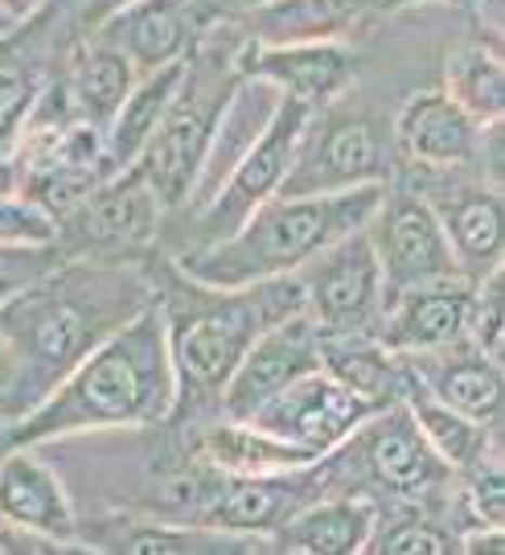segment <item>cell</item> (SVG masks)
Wrapping results in <instances>:
<instances>
[{
	"label": "cell",
	"mask_w": 505,
	"mask_h": 555,
	"mask_svg": "<svg viewBox=\"0 0 505 555\" xmlns=\"http://www.w3.org/2000/svg\"><path fill=\"white\" fill-rule=\"evenodd\" d=\"M444 91L481 128H497L505 116V62L497 54V46H485V41L461 46L448 59Z\"/></svg>",
	"instance_id": "cell-29"
},
{
	"label": "cell",
	"mask_w": 505,
	"mask_h": 555,
	"mask_svg": "<svg viewBox=\"0 0 505 555\" xmlns=\"http://www.w3.org/2000/svg\"><path fill=\"white\" fill-rule=\"evenodd\" d=\"M383 522L370 498H316L280 527L272 543L292 555H358L370 547L374 527Z\"/></svg>",
	"instance_id": "cell-21"
},
{
	"label": "cell",
	"mask_w": 505,
	"mask_h": 555,
	"mask_svg": "<svg viewBox=\"0 0 505 555\" xmlns=\"http://www.w3.org/2000/svg\"><path fill=\"white\" fill-rule=\"evenodd\" d=\"M481 124L444 87L411 95L394 116V149L424 169H461L481 153Z\"/></svg>",
	"instance_id": "cell-17"
},
{
	"label": "cell",
	"mask_w": 505,
	"mask_h": 555,
	"mask_svg": "<svg viewBox=\"0 0 505 555\" xmlns=\"http://www.w3.org/2000/svg\"><path fill=\"white\" fill-rule=\"evenodd\" d=\"M305 288V313L325 334H374L383 321L387 288H383V263L370 238V222L350 235L329 243L325 251L296 268Z\"/></svg>",
	"instance_id": "cell-6"
},
{
	"label": "cell",
	"mask_w": 505,
	"mask_h": 555,
	"mask_svg": "<svg viewBox=\"0 0 505 555\" xmlns=\"http://www.w3.org/2000/svg\"><path fill=\"white\" fill-rule=\"evenodd\" d=\"M465 486H461V515L468 527H505V474L497 461H481L465 469Z\"/></svg>",
	"instance_id": "cell-32"
},
{
	"label": "cell",
	"mask_w": 505,
	"mask_h": 555,
	"mask_svg": "<svg viewBox=\"0 0 505 555\" xmlns=\"http://www.w3.org/2000/svg\"><path fill=\"white\" fill-rule=\"evenodd\" d=\"M346 453L362 461V469L378 490H387L390 498H403V502H424L452 481V469L419 433V424L411 420L403 399H390L383 408H374L346 440Z\"/></svg>",
	"instance_id": "cell-10"
},
{
	"label": "cell",
	"mask_w": 505,
	"mask_h": 555,
	"mask_svg": "<svg viewBox=\"0 0 505 555\" xmlns=\"http://www.w3.org/2000/svg\"><path fill=\"white\" fill-rule=\"evenodd\" d=\"M407 375L436 396L440 403H448L452 412L477 420L493 428L502 420L505 408V375L502 362L489 358L485 350H477L472 341H452L444 350H428V354L403 358Z\"/></svg>",
	"instance_id": "cell-16"
},
{
	"label": "cell",
	"mask_w": 505,
	"mask_h": 555,
	"mask_svg": "<svg viewBox=\"0 0 505 555\" xmlns=\"http://www.w3.org/2000/svg\"><path fill=\"white\" fill-rule=\"evenodd\" d=\"M309 371H321V325L300 309L255 337L218 396V412L226 420H251L268 399Z\"/></svg>",
	"instance_id": "cell-12"
},
{
	"label": "cell",
	"mask_w": 505,
	"mask_h": 555,
	"mask_svg": "<svg viewBox=\"0 0 505 555\" xmlns=\"http://www.w3.org/2000/svg\"><path fill=\"white\" fill-rule=\"evenodd\" d=\"M234 70L272 82L280 95L309 107L337 103L358 79V59L341 41H255L234 50Z\"/></svg>",
	"instance_id": "cell-13"
},
{
	"label": "cell",
	"mask_w": 505,
	"mask_h": 555,
	"mask_svg": "<svg viewBox=\"0 0 505 555\" xmlns=\"http://www.w3.org/2000/svg\"><path fill=\"white\" fill-rule=\"evenodd\" d=\"M387 185H353L333 194H275L234 235L202 243L177 259V272L202 288H243L292 276L316 251L374 219Z\"/></svg>",
	"instance_id": "cell-3"
},
{
	"label": "cell",
	"mask_w": 505,
	"mask_h": 555,
	"mask_svg": "<svg viewBox=\"0 0 505 555\" xmlns=\"http://www.w3.org/2000/svg\"><path fill=\"white\" fill-rule=\"evenodd\" d=\"M62 227L25 194H0V243L9 247H59Z\"/></svg>",
	"instance_id": "cell-33"
},
{
	"label": "cell",
	"mask_w": 505,
	"mask_h": 555,
	"mask_svg": "<svg viewBox=\"0 0 505 555\" xmlns=\"http://www.w3.org/2000/svg\"><path fill=\"white\" fill-rule=\"evenodd\" d=\"M468 341L489 358L502 362L505 350V288L502 272L472 284V309H468Z\"/></svg>",
	"instance_id": "cell-34"
},
{
	"label": "cell",
	"mask_w": 505,
	"mask_h": 555,
	"mask_svg": "<svg viewBox=\"0 0 505 555\" xmlns=\"http://www.w3.org/2000/svg\"><path fill=\"white\" fill-rule=\"evenodd\" d=\"M366 552L378 555H448L456 552V535L431 518H403L394 527H374Z\"/></svg>",
	"instance_id": "cell-31"
},
{
	"label": "cell",
	"mask_w": 505,
	"mask_h": 555,
	"mask_svg": "<svg viewBox=\"0 0 505 555\" xmlns=\"http://www.w3.org/2000/svg\"><path fill=\"white\" fill-rule=\"evenodd\" d=\"M156 293L119 263H66L0 305V334L13 350V383L0 412L21 420L46 399L116 325L144 309Z\"/></svg>",
	"instance_id": "cell-1"
},
{
	"label": "cell",
	"mask_w": 505,
	"mask_h": 555,
	"mask_svg": "<svg viewBox=\"0 0 505 555\" xmlns=\"http://www.w3.org/2000/svg\"><path fill=\"white\" fill-rule=\"evenodd\" d=\"M21 25L0 34V112H13L21 103H29L41 87V66L34 59V46L21 41Z\"/></svg>",
	"instance_id": "cell-30"
},
{
	"label": "cell",
	"mask_w": 505,
	"mask_h": 555,
	"mask_svg": "<svg viewBox=\"0 0 505 555\" xmlns=\"http://www.w3.org/2000/svg\"><path fill=\"white\" fill-rule=\"evenodd\" d=\"M399 399L407 403L411 420L419 424V433L428 437V444L440 453V461H444L452 474H465V469L481 465L489 456L485 424L461 416V412H452V408L440 403L436 396H428V391L407 375V366H403V391H399Z\"/></svg>",
	"instance_id": "cell-27"
},
{
	"label": "cell",
	"mask_w": 505,
	"mask_h": 555,
	"mask_svg": "<svg viewBox=\"0 0 505 555\" xmlns=\"http://www.w3.org/2000/svg\"><path fill=\"white\" fill-rule=\"evenodd\" d=\"M321 371L374 408L399 399L403 391V358L390 354L374 334H325L321 330Z\"/></svg>",
	"instance_id": "cell-24"
},
{
	"label": "cell",
	"mask_w": 505,
	"mask_h": 555,
	"mask_svg": "<svg viewBox=\"0 0 505 555\" xmlns=\"http://www.w3.org/2000/svg\"><path fill=\"white\" fill-rule=\"evenodd\" d=\"M128 4H137V0H87L82 4V13H78V25H82V34L91 38L103 21H112L119 9H128Z\"/></svg>",
	"instance_id": "cell-36"
},
{
	"label": "cell",
	"mask_w": 505,
	"mask_h": 555,
	"mask_svg": "<svg viewBox=\"0 0 505 555\" xmlns=\"http://www.w3.org/2000/svg\"><path fill=\"white\" fill-rule=\"evenodd\" d=\"M202 461L215 465L222 474H247V477H268V474H292L305 469L321 456L296 449L288 440L272 437L263 428H255L247 420H218L215 428H206L202 437Z\"/></svg>",
	"instance_id": "cell-26"
},
{
	"label": "cell",
	"mask_w": 505,
	"mask_h": 555,
	"mask_svg": "<svg viewBox=\"0 0 505 555\" xmlns=\"http://www.w3.org/2000/svg\"><path fill=\"white\" fill-rule=\"evenodd\" d=\"M181 288L185 300L160 305L177 375V412L185 403H218L226 378L234 375L238 358L251 350L255 337L305 309V288L296 272L243 288H202L194 280H185Z\"/></svg>",
	"instance_id": "cell-4"
},
{
	"label": "cell",
	"mask_w": 505,
	"mask_h": 555,
	"mask_svg": "<svg viewBox=\"0 0 505 555\" xmlns=\"http://www.w3.org/2000/svg\"><path fill=\"white\" fill-rule=\"evenodd\" d=\"M169 416H177V375L165 309L153 297L103 337L50 396L13 420L9 444H46L107 428H148Z\"/></svg>",
	"instance_id": "cell-2"
},
{
	"label": "cell",
	"mask_w": 505,
	"mask_h": 555,
	"mask_svg": "<svg viewBox=\"0 0 505 555\" xmlns=\"http://www.w3.org/2000/svg\"><path fill=\"white\" fill-rule=\"evenodd\" d=\"M468 309H472V284L468 280L407 288V293H399L383 305V321H378L374 337L399 358L444 350L452 341L468 337Z\"/></svg>",
	"instance_id": "cell-15"
},
{
	"label": "cell",
	"mask_w": 505,
	"mask_h": 555,
	"mask_svg": "<svg viewBox=\"0 0 505 555\" xmlns=\"http://www.w3.org/2000/svg\"><path fill=\"white\" fill-rule=\"evenodd\" d=\"M374 412V403L353 396L325 371H309L288 383L280 396H272L247 424L288 440L312 456H329L353 437V428Z\"/></svg>",
	"instance_id": "cell-11"
},
{
	"label": "cell",
	"mask_w": 505,
	"mask_h": 555,
	"mask_svg": "<svg viewBox=\"0 0 505 555\" xmlns=\"http://www.w3.org/2000/svg\"><path fill=\"white\" fill-rule=\"evenodd\" d=\"M275 103H280V91H275L272 82L251 79V75H238L234 79L226 107H222V116L215 124L210 149H206V160H202L194 190H190V202H185L194 215L222 190V181L231 178V169L243 160V153L255 144V137L268 128Z\"/></svg>",
	"instance_id": "cell-19"
},
{
	"label": "cell",
	"mask_w": 505,
	"mask_h": 555,
	"mask_svg": "<svg viewBox=\"0 0 505 555\" xmlns=\"http://www.w3.org/2000/svg\"><path fill=\"white\" fill-rule=\"evenodd\" d=\"M374 4H387V9H399V4H415V0H374Z\"/></svg>",
	"instance_id": "cell-40"
},
{
	"label": "cell",
	"mask_w": 505,
	"mask_h": 555,
	"mask_svg": "<svg viewBox=\"0 0 505 555\" xmlns=\"http://www.w3.org/2000/svg\"><path fill=\"white\" fill-rule=\"evenodd\" d=\"M374 0H268L251 13L255 41H337Z\"/></svg>",
	"instance_id": "cell-28"
},
{
	"label": "cell",
	"mask_w": 505,
	"mask_h": 555,
	"mask_svg": "<svg viewBox=\"0 0 505 555\" xmlns=\"http://www.w3.org/2000/svg\"><path fill=\"white\" fill-rule=\"evenodd\" d=\"M9 383H13V350H9V341L0 334V399L9 391Z\"/></svg>",
	"instance_id": "cell-38"
},
{
	"label": "cell",
	"mask_w": 505,
	"mask_h": 555,
	"mask_svg": "<svg viewBox=\"0 0 505 555\" xmlns=\"http://www.w3.org/2000/svg\"><path fill=\"white\" fill-rule=\"evenodd\" d=\"M370 238H374V251L383 263L387 300L407 293V288H424V284L465 280L456 268V256H452V243L444 235V222L424 194L387 185L383 206L370 219Z\"/></svg>",
	"instance_id": "cell-8"
},
{
	"label": "cell",
	"mask_w": 505,
	"mask_h": 555,
	"mask_svg": "<svg viewBox=\"0 0 505 555\" xmlns=\"http://www.w3.org/2000/svg\"><path fill=\"white\" fill-rule=\"evenodd\" d=\"M54 247H9L0 243V305L13 300L21 288H29L38 276H46L59 263Z\"/></svg>",
	"instance_id": "cell-35"
},
{
	"label": "cell",
	"mask_w": 505,
	"mask_h": 555,
	"mask_svg": "<svg viewBox=\"0 0 505 555\" xmlns=\"http://www.w3.org/2000/svg\"><path fill=\"white\" fill-rule=\"evenodd\" d=\"M312 112H316V107H309V103L280 95L272 119H268V128L255 137V144L231 169V178L222 181V190L194 215L202 243L234 235L243 222L251 219V210H259L263 202L280 194V185L288 178L292 157H296V149H300V137H305V128H309Z\"/></svg>",
	"instance_id": "cell-7"
},
{
	"label": "cell",
	"mask_w": 505,
	"mask_h": 555,
	"mask_svg": "<svg viewBox=\"0 0 505 555\" xmlns=\"http://www.w3.org/2000/svg\"><path fill=\"white\" fill-rule=\"evenodd\" d=\"M46 9H50V0H0V17L13 21V25L38 17V13H46Z\"/></svg>",
	"instance_id": "cell-37"
},
{
	"label": "cell",
	"mask_w": 505,
	"mask_h": 555,
	"mask_svg": "<svg viewBox=\"0 0 505 555\" xmlns=\"http://www.w3.org/2000/svg\"><path fill=\"white\" fill-rule=\"evenodd\" d=\"M194 0H137L119 9L112 21H103L91 38L124 50V59L137 66V75H148L156 66L185 59L194 46Z\"/></svg>",
	"instance_id": "cell-20"
},
{
	"label": "cell",
	"mask_w": 505,
	"mask_h": 555,
	"mask_svg": "<svg viewBox=\"0 0 505 555\" xmlns=\"http://www.w3.org/2000/svg\"><path fill=\"white\" fill-rule=\"evenodd\" d=\"M0 527L34 535L50 547L75 543V506L62 477L34 453V444H9L0 456Z\"/></svg>",
	"instance_id": "cell-14"
},
{
	"label": "cell",
	"mask_w": 505,
	"mask_h": 555,
	"mask_svg": "<svg viewBox=\"0 0 505 555\" xmlns=\"http://www.w3.org/2000/svg\"><path fill=\"white\" fill-rule=\"evenodd\" d=\"M132 82H137V66L124 59V50L91 38L87 46L75 50L62 87H66L70 112H75L78 119L107 128L112 116L119 112V103L128 100Z\"/></svg>",
	"instance_id": "cell-25"
},
{
	"label": "cell",
	"mask_w": 505,
	"mask_h": 555,
	"mask_svg": "<svg viewBox=\"0 0 505 555\" xmlns=\"http://www.w3.org/2000/svg\"><path fill=\"white\" fill-rule=\"evenodd\" d=\"M70 222L78 227V235L103 243V247H137L156 231L160 222V202L148 190V181L137 165L124 169L116 178L99 181L91 190V198L78 206Z\"/></svg>",
	"instance_id": "cell-22"
},
{
	"label": "cell",
	"mask_w": 505,
	"mask_h": 555,
	"mask_svg": "<svg viewBox=\"0 0 505 555\" xmlns=\"http://www.w3.org/2000/svg\"><path fill=\"white\" fill-rule=\"evenodd\" d=\"M215 9H231V13H255V9H263L268 0H210Z\"/></svg>",
	"instance_id": "cell-39"
},
{
	"label": "cell",
	"mask_w": 505,
	"mask_h": 555,
	"mask_svg": "<svg viewBox=\"0 0 505 555\" xmlns=\"http://www.w3.org/2000/svg\"><path fill=\"white\" fill-rule=\"evenodd\" d=\"M185 66H190V54L185 59L169 62V66H156L148 75H137L128 100L119 103V112L107 124V173L116 178L124 169H132L144 153V144L153 140V132L160 128V119L173 103L177 87L185 79Z\"/></svg>",
	"instance_id": "cell-23"
},
{
	"label": "cell",
	"mask_w": 505,
	"mask_h": 555,
	"mask_svg": "<svg viewBox=\"0 0 505 555\" xmlns=\"http://www.w3.org/2000/svg\"><path fill=\"white\" fill-rule=\"evenodd\" d=\"M9 29H13V21H4V17H0V34H9Z\"/></svg>",
	"instance_id": "cell-41"
},
{
	"label": "cell",
	"mask_w": 505,
	"mask_h": 555,
	"mask_svg": "<svg viewBox=\"0 0 505 555\" xmlns=\"http://www.w3.org/2000/svg\"><path fill=\"white\" fill-rule=\"evenodd\" d=\"M387 178L390 153L374 119L312 112L280 194H333L353 185H387Z\"/></svg>",
	"instance_id": "cell-9"
},
{
	"label": "cell",
	"mask_w": 505,
	"mask_h": 555,
	"mask_svg": "<svg viewBox=\"0 0 505 555\" xmlns=\"http://www.w3.org/2000/svg\"><path fill=\"white\" fill-rule=\"evenodd\" d=\"M424 198L436 206V215L444 222V235L452 243L456 268H461V276L468 284L502 272L505 210L497 190H485V185H452V194H444V198H436V194H424Z\"/></svg>",
	"instance_id": "cell-18"
},
{
	"label": "cell",
	"mask_w": 505,
	"mask_h": 555,
	"mask_svg": "<svg viewBox=\"0 0 505 555\" xmlns=\"http://www.w3.org/2000/svg\"><path fill=\"white\" fill-rule=\"evenodd\" d=\"M234 79H238L234 54L226 62H218L215 50L190 54L185 79H181L160 128L137 160V169L160 202V210H181L190 202V190H194L197 169L206 160V149H210L215 124L226 107Z\"/></svg>",
	"instance_id": "cell-5"
}]
</instances>
